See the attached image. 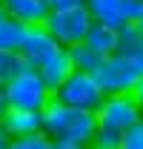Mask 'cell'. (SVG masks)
Listing matches in <instances>:
<instances>
[{
    "mask_svg": "<svg viewBox=\"0 0 143 149\" xmlns=\"http://www.w3.org/2000/svg\"><path fill=\"white\" fill-rule=\"evenodd\" d=\"M23 35H26V26L23 23L3 17L0 20V52H20Z\"/></svg>",
    "mask_w": 143,
    "mask_h": 149,
    "instance_id": "15",
    "label": "cell"
},
{
    "mask_svg": "<svg viewBox=\"0 0 143 149\" xmlns=\"http://www.w3.org/2000/svg\"><path fill=\"white\" fill-rule=\"evenodd\" d=\"M54 149H83V146H72V143H54Z\"/></svg>",
    "mask_w": 143,
    "mask_h": 149,
    "instance_id": "24",
    "label": "cell"
},
{
    "mask_svg": "<svg viewBox=\"0 0 143 149\" xmlns=\"http://www.w3.org/2000/svg\"><path fill=\"white\" fill-rule=\"evenodd\" d=\"M6 115V100H3V89H0V118Z\"/></svg>",
    "mask_w": 143,
    "mask_h": 149,
    "instance_id": "25",
    "label": "cell"
},
{
    "mask_svg": "<svg viewBox=\"0 0 143 149\" xmlns=\"http://www.w3.org/2000/svg\"><path fill=\"white\" fill-rule=\"evenodd\" d=\"M60 46L52 40V35L43 29V26H26V35H23V43H20V52L17 55L23 60H29L32 66H40L46 57H52Z\"/></svg>",
    "mask_w": 143,
    "mask_h": 149,
    "instance_id": "7",
    "label": "cell"
},
{
    "mask_svg": "<svg viewBox=\"0 0 143 149\" xmlns=\"http://www.w3.org/2000/svg\"><path fill=\"white\" fill-rule=\"evenodd\" d=\"M135 29H137V35L143 37V20H140V23H135Z\"/></svg>",
    "mask_w": 143,
    "mask_h": 149,
    "instance_id": "26",
    "label": "cell"
},
{
    "mask_svg": "<svg viewBox=\"0 0 143 149\" xmlns=\"http://www.w3.org/2000/svg\"><path fill=\"white\" fill-rule=\"evenodd\" d=\"M83 9L89 12L92 23H100V26H109L115 32H120L123 26H129L123 17V9H120V0H86Z\"/></svg>",
    "mask_w": 143,
    "mask_h": 149,
    "instance_id": "11",
    "label": "cell"
},
{
    "mask_svg": "<svg viewBox=\"0 0 143 149\" xmlns=\"http://www.w3.org/2000/svg\"><path fill=\"white\" fill-rule=\"evenodd\" d=\"M9 149H54V141H49L43 132L29 135V138H12Z\"/></svg>",
    "mask_w": 143,
    "mask_h": 149,
    "instance_id": "17",
    "label": "cell"
},
{
    "mask_svg": "<svg viewBox=\"0 0 143 149\" xmlns=\"http://www.w3.org/2000/svg\"><path fill=\"white\" fill-rule=\"evenodd\" d=\"M3 17H6V15H3V9H0V20H3Z\"/></svg>",
    "mask_w": 143,
    "mask_h": 149,
    "instance_id": "27",
    "label": "cell"
},
{
    "mask_svg": "<svg viewBox=\"0 0 143 149\" xmlns=\"http://www.w3.org/2000/svg\"><path fill=\"white\" fill-rule=\"evenodd\" d=\"M9 141H12V138H9L6 132L0 129V149H9Z\"/></svg>",
    "mask_w": 143,
    "mask_h": 149,
    "instance_id": "23",
    "label": "cell"
},
{
    "mask_svg": "<svg viewBox=\"0 0 143 149\" xmlns=\"http://www.w3.org/2000/svg\"><path fill=\"white\" fill-rule=\"evenodd\" d=\"M92 77L97 80L100 92L106 95V97H112V95H132V89H135L137 80H140L137 74L132 72V66H129L126 60H120L117 55L103 57V63L94 69Z\"/></svg>",
    "mask_w": 143,
    "mask_h": 149,
    "instance_id": "6",
    "label": "cell"
},
{
    "mask_svg": "<svg viewBox=\"0 0 143 149\" xmlns=\"http://www.w3.org/2000/svg\"><path fill=\"white\" fill-rule=\"evenodd\" d=\"M26 69V60L17 55V52H0V86L9 83L15 74H20Z\"/></svg>",
    "mask_w": 143,
    "mask_h": 149,
    "instance_id": "16",
    "label": "cell"
},
{
    "mask_svg": "<svg viewBox=\"0 0 143 149\" xmlns=\"http://www.w3.org/2000/svg\"><path fill=\"white\" fill-rule=\"evenodd\" d=\"M0 129L9 138H29L40 132V112H12L6 109V115L0 118Z\"/></svg>",
    "mask_w": 143,
    "mask_h": 149,
    "instance_id": "12",
    "label": "cell"
},
{
    "mask_svg": "<svg viewBox=\"0 0 143 149\" xmlns=\"http://www.w3.org/2000/svg\"><path fill=\"white\" fill-rule=\"evenodd\" d=\"M89 26H92V17L83 6L80 9H66V12H49L46 20H43V29L52 35V40L60 49L83 43Z\"/></svg>",
    "mask_w": 143,
    "mask_h": 149,
    "instance_id": "3",
    "label": "cell"
},
{
    "mask_svg": "<svg viewBox=\"0 0 143 149\" xmlns=\"http://www.w3.org/2000/svg\"><path fill=\"white\" fill-rule=\"evenodd\" d=\"M6 109L12 112H43V106L52 100V92L43 86V80L37 77V69L26 60V69L15 74L9 83L0 86Z\"/></svg>",
    "mask_w": 143,
    "mask_h": 149,
    "instance_id": "2",
    "label": "cell"
},
{
    "mask_svg": "<svg viewBox=\"0 0 143 149\" xmlns=\"http://www.w3.org/2000/svg\"><path fill=\"white\" fill-rule=\"evenodd\" d=\"M86 0H49V12H66V9H80Z\"/></svg>",
    "mask_w": 143,
    "mask_h": 149,
    "instance_id": "21",
    "label": "cell"
},
{
    "mask_svg": "<svg viewBox=\"0 0 143 149\" xmlns=\"http://www.w3.org/2000/svg\"><path fill=\"white\" fill-rule=\"evenodd\" d=\"M117 149H143V118L120 135V146Z\"/></svg>",
    "mask_w": 143,
    "mask_h": 149,
    "instance_id": "18",
    "label": "cell"
},
{
    "mask_svg": "<svg viewBox=\"0 0 143 149\" xmlns=\"http://www.w3.org/2000/svg\"><path fill=\"white\" fill-rule=\"evenodd\" d=\"M72 72H74V69H72V63H69L66 49H57L52 57H46V60L37 66V77L43 80V86H46L52 95L63 86V80H66Z\"/></svg>",
    "mask_w": 143,
    "mask_h": 149,
    "instance_id": "10",
    "label": "cell"
},
{
    "mask_svg": "<svg viewBox=\"0 0 143 149\" xmlns=\"http://www.w3.org/2000/svg\"><path fill=\"white\" fill-rule=\"evenodd\" d=\"M86 149H89V146H86Z\"/></svg>",
    "mask_w": 143,
    "mask_h": 149,
    "instance_id": "29",
    "label": "cell"
},
{
    "mask_svg": "<svg viewBox=\"0 0 143 149\" xmlns=\"http://www.w3.org/2000/svg\"><path fill=\"white\" fill-rule=\"evenodd\" d=\"M132 97L137 100V106H140V109H143V77H140V80H137V86L132 89Z\"/></svg>",
    "mask_w": 143,
    "mask_h": 149,
    "instance_id": "22",
    "label": "cell"
},
{
    "mask_svg": "<svg viewBox=\"0 0 143 149\" xmlns=\"http://www.w3.org/2000/svg\"><path fill=\"white\" fill-rule=\"evenodd\" d=\"M0 9L9 20H17L23 26H43L49 15L46 0H0Z\"/></svg>",
    "mask_w": 143,
    "mask_h": 149,
    "instance_id": "8",
    "label": "cell"
},
{
    "mask_svg": "<svg viewBox=\"0 0 143 149\" xmlns=\"http://www.w3.org/2000/svg\"><path fill=\"white\" fill-rule=\"evenodd\" d=\"M57 103L69 106V109H80V112H97V106L103 103L106 95L100 92L97 80L92 74H83V72H72L63 86L52 95Z\"/></svg>",
    "mask_w": 143,
    "mask_h": 149,
    "instance_id": "4",
    "label": "cell"
},
{
    "mask_svg": "<svg viewBox=\"0 0 143 149\" xmlns=\"http://www.w3.org/2000/svg\"><path fill=\"white\" fill-rule=\"evenodd\" d=\"M115 55L120 60H126L137 77H143V37L137 35L135 26H123L117 32V49H115Z\"/></svg>",
    "mask_w": 143,
    "mask_h": 149,
    "instance_id": "9",
    "label": "cell"
},
{
    "mask_svg": "<svg viewBox=\"0 0 143 149\" xmlns=\"http://www.w3.org/2000/svg\"><path fill=\"white\" fill-rule=\"evenodd\" d=\"M66 55H69V63L74 72H83V74H94V69L103 63V57L94 55L86 43H77V46H69L66 49Z\"/></svg>",
    "mask_w": 143,
    "mask_h": 149,
    "instance_id": "14",
    "label": "cell"
},
{
    "mask_svg": "<svg viewBox=\"0 0 143 149\" xmlns=\"http://www.w3.org/2000/svg\"><path fill=\"white\" fill-rule=\"evenodd\" d=\"M83 43L89 46L94 55L109 57V55H115V49H117V32L109 29V26H100V23H92Z\"/></svg>",
    "mask_w": 143,
    "mask_h": 149,
    "instance_id": "13",
    "label": "cell"
},
{
    "mask_svg": "<svg viewBox=\"0 0 143 149\" xmlns=\"http://www.w3.org/2000/svg\"><path fill=\"white\" fill-rule=\"evenodd\" d=\"M117 146H120V135H117V132L97 129L94 138H92V146L89 149H117Z\"/></svg>",
    "mask_w": 143,
    "mask_h": 149,
    "instance_id": "19",
    "label": "cell"
},
{
    "mask_svg": "<svg viewBox=\"0 0 143 149\" xmlns=\"http://www.w3.org/2000/svg\"><path fill=\"white\" fill-rule=\"evenodd\" d=\"M40 132L54 143H72V146H92V138L97 132L94 112L69 109L57 100H49L40 112Z\"/></svg>",
    "mask_w": 143,
    "mask_h": 149,
    "instance_id": "1",
    "label": "cell"
},
{
    "mask_svg": "<svg viewBox=\"0 0 143 149\" xmlns=\"http://www.w3.org/2000/svg\"><path fill=\"white\" fill-rule=\"evenodd\" d=\"M46 3H49V0H46Z\"/></svg>",
    "mask_w": 143,
    "mask_h": 149,
    "instance_id": "28",
    "label": "cell"
},
{
    "mask_svg": "<svg viewBox=\"0 0 143 149\" xmlns=\"http://www.w3.org/2000/svg\"><path fill=\"white\" fill-rule=\"evenodd\" d=\"M94 118H97V129H109V132L123 135L129 126H135L143 118V109L137 106V100L132 95H112V97H103Z\"/></svg>",
    "mask_w": 143,
    "mask_h": 149,
    "instance_id": "5",
    "label": "cell"
},
{
    "mask_svg": "<svg viewBox=\"0 0 143 149\" xmlns=\"http://www.w3.org/2000/svg\"><path fill=\"white\" fill-rule=\"evenodd\" d=\"M120 9H123V17L129 26L143 20V0H120Z\"/></svg>",
    "mask_w": 143,
    "mask_h": 149,
    "instance_id": "20",
    "label": "cell"
}]
</instances>
